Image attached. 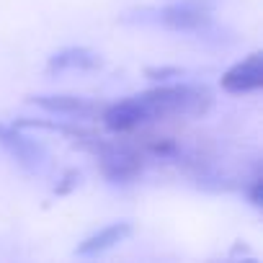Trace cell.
<instances>
[{
    "mask_svg": "<svg viewBox=\"0 0 263 263\" xmlns=\"http://www.w3.org/2000/svg\"><path fill=\"white\" fill-rule=\"evenodd\" d=\"M150 111V119L165 116H201L212 106V90L194 83L178 85H160L140 96Z\"/></svg>",
    "mask_w": 263,
    "mask_h": 263,
    "instance_id": "6da1fadb",
    "label": "cell"
},
{
    "mask_svg": "<svg viewBox=\"0 0 263 263\" xmlns=\"http://www.w3.org/2000/svg\"><path fill=\"white\" fill-rule=\"evenodd\" d=\"M153 16H140L142 24L153 21L173 31H201L212 21V0H173V3L150 11Z\"/></svg>",
    "mask_w": 263,
    "mask_h": 263,
    "instance_id": "7a4b0ae2",
    "label": "cell"
},
{
    "mask_svg": "<svg viewBox=\"0 0 263 263\" xmlns=\"http://www.w3.org/2000/svg\"><path fill=\"white\" fill-rule=\"evenodd\" d=\"M0 145H3L16 158V163L24 171H29V173H42L47 168V163H49L47 147L39 140L24 135V132L16 129V126H3L0 124Z\"/></svg>",
    "mask_w": 263,
    "mask_h": 263,
    "instance_id": "3957f363",
    "label": "cell"
},
{
    "mask_svg": "<svg viewBox=\"0 0 263 263\" xmlns=\"http://www.w3.org/2000/svg\"><path fill=\"white\" fill-rule=\"evenodd\" d=\"M101 119L111 132L124 135V132H135L145 121H150V111H147V106L142 103L140 96H132V98H124V101L111 103L108 108H103Z\"/></svg>",
    "mask_w": 263,
    "mask_h": 263,
    "instance_id": "277c9868",
    "label": "cell"
},
{
    "mask_svg": "<svg viewBox=\"0 0 263 263\" xmlns=\"http://www.w3.org/2000/svg\"><path fill=\"white\" fill-rule=\"evenodd\" d=\"M101 171L111 183H132L142 173V155L129 147H108L101 153Z\"/></svg>",
    "mask_w": 263,
    "mask_h": 263,
    "instance_id": "5b68a950",
    "label": "cell"
},
{
    "mask_svg": "<svg viewBox=\"0 0 263 263\" xmlns=\"http://www.w3.org/2000/svg\"><path fill=\"white\" fill-rule=\"evenodd\" d=\"M263 85V54L253 52L222 75V88L227 93H253Z\"/></svg>",
    "mask_w": 263,
    "mask_h": 263,
    "instance_id": "8992f818",
    "label": "cell"
},
{
    "mask_svg": "<svg viewBox=\"0 0 263 263\" xmlns=\"http://www.w3.org/2000/svg\"><path fill=\"white\" fill-rule=\"evenodd\" d=\"M101 67V57L93 52V49H85V47H67V49H60L49 57L47 62V70L49 72H65V70H96Z\"/></svg>",
    "mask_w": 263,
    "mask_h": 263,
    "instance_id": "52a82bcc",
    "label": "cell"
},
{
    "mask_svg": "<svg viewBox=\"0 0 263 263\" xmlns=\"http://www.w3.org/2000/svg\"><path fill=\"white\" fill-rule=\"evenodd\" d=\"M132 227L126 222H116V224H108L103 230H98L96 235L85 237L80 245H78V255H96V253H103V250H111L114 245L124 242L129 237Z\"/></svg>",
    "mask_w": 263,
    "mask_h": 263,
    "instance_id": "ba28073f",
    "label": "cell"
},
{
    "mask_svg": "<svg viewBox=\"0 0 263 263\" xmlns=\"http://www.w3.org/2000/svg\"><path fill=\"white\" fill-rule=\"evenodd\" d=\"M31 103L49 114H62V116H90L96 114V106L88 103L80 96H34Z\"/></svg>",
    "mask_w": 263,
    "mask_h": 263,
    "instance_id": "9c48e42d",
    "label": "cell"
}]
</instances>
